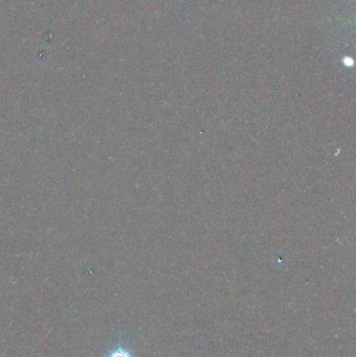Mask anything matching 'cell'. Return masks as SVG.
I'll list each match as a JSON object with an SVG mask.
<instances>
[{
  "mask_svg": "<svg viewBox=\"0 0 356 357\" xmlns=\"http://www.w3.org/2000/svg\"><path fill=\"white\" fill-rule=\"evenodd\" d=\"M105 357H137L133 351L122 345L110 351Z\"/></svg>",
  "mask_w": 356,
  "mask_h": 357,
  "instance_id": "obj_1",
  "label": "cell"
}]
</instances>
